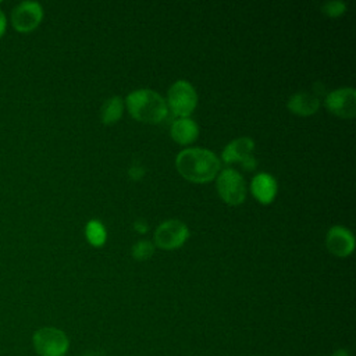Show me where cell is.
<instances>
[{
    "instance_id": "obj_21",
    "label": "cell",
    "mask_w": 356,
    "mask_h": 356,
    "mask_svg": "<svg viewBox=\"0 0 356 356\" xmlns=\"http://www.w3.org/2000/svg\"><path fill=\"white\" fill-rule=\"evenodd\" d=\"M331 356H349V353H348V350H345V349H338V350H335Z\"/></svg>"
},
{
    "instance_id": "obj_22",
    "label": "cell",
    "mask_w": 356,
    "mask_h": 356,
    "mask_svg": "<svg viewBox=\"0 0 356 356\" xmlns=\"http://www.w3.org/2000/svg\"><path fill=\"white\" fill-rule=\"evenodd\" d=\"M83 356H106L102 350H90L88 353H85Z\"/></svg>"
},
{
    "instance_id": "obj_4",
    "label": "cell",
    "mask_w": 356,
    "mask_h": 356,
    "mask_svg": "<svg viewBox=\"0 0 356 356\" xmlns=\"http://www.w3.org/2000/svg\"><path fill=\"white\" fill-rule=\"evenodd\" d=\"M168 104L171 110L181 117H188L196 106V92L186 81H177L168 89Z\"/></svg>"
},
{
    "instance_id": "obj_23",
    "label": "cell",
    "mask_w": 356,
    "mask_h": 356,
    "mask_svg": "<svg viewBox=\"0 0 356 356\" xmlns=\"http://www.w3.org/2000/svg\"><path fill=\"white\" fill-rule=\"evenodd\" d=\"M135 228H136L138 231H140V232H145V231L147 229L146 224H142V222H136V224H135Z\"/></svg>"
},
{
    "instance_id": "obj_7",
    "label": "cell",
    "mask_w": 356,
    "mask_h": 356,
    "mask_svg": "<svg viewBox=\"0 0 356 356\" xmlns=\"http://www.w3.org/2000/svg\"><path fill=\"white\" fill-rule=\"evenodd\" d=\"M43 8L36 1H22L14 7L11 13L13 26L18 32H31L33 31L42 21Z\"/></svg>"
},
{
    "instance_id": "obj_9",
    "label": "cell",
    "mask_w": 356,
    "mask_h": 356,
    "mask_svg": "<svg viewBox=\"0 0 356 356\" xmlns=\"http://www.w3.org/2000/svg\"><path fill=\"white\" fill-rule=\"evenodd\" d=\"M325 245L332 254L343 257V256H348L353 250L355 238H353V234L348 228L341 227V225H334L327 232Z\"/></svg>"
},
{
    "instance_id": "obj_3",
    "label": "cell",
    "mask_w": 356,
    "mask_h": 356,
    "mask_svg": "<svg viewBox=\"0 0 356 356\" xmlns=\"http://www.w3.org/2000/svg\"><path fill=\"white\" fill-rule=\"evenodd\" d=\"M33 348L40 356H63L70 341L65 332L56 327H42L33 334Z\"/></svg>"
},
{
    "instance_id": "obj_2",
    "label": "cell",
    "mask_w": 356,
    "mask_h": 356,
    "mask_svg": "<svg viewBox=\"0 0 356 356\" xmlns=\"http://www.w3.org/2000/svg\"><path fill=\"white\" fill-rule=\"evenodd\" d=\"M131 115L143 122H160L167 115L164 99L152 89H138L127 96Z\"/></svg>"
},
{
    "instance_id": "obj_19",
    "label": "cell",
    "mask_w": 356,
    "mask_h": 356,
    "mask_svg": "<svg viewBox=\"0 0 356 356\" xmlns=\"http://www.w3.org/2000/svg\"><path fill=\"white\" fill-rule=\"evenodd\" d=\"M143 172H145V171H143V168H140V167H138V165H135V167H131V168H129V175H131L132 178H135V179H138Z\"/></svg>"
},
{
    "instance_id": "obj_1",
    "label": "cell",
    "mask_w": 356,
    "mask_h": 356,
    "mask_svg": "<svg viewBox=\"0 0 356 356\" xmlns=\"http://www.w3.org/2000/svg\"><path fill=\"white\" fill-rule=\"evenodd\" d=\"M177 170L189 181L206 182L216 177L220 168V160L217 156L200 147H189L178 153L175 159Z\"/></svg>"
},
{
    "instance_id": "obj_10",
    "label": "cell",
    "mask_w": 356,
    "mask_h": 356,
    "mask_svg": "<svg viewBox=\"0 0 356 356\" xmlns=\"http://www.w3.org/2000/svg\"><path fill=\"white\" fill-rule=\"evenodd\" d=\"M252 192L261 203H270L277 193V181L267 172H259L252 179Z\"/></svg>"
},
{
    "instance_id": "obj_17",
    "label": "cell",
    "mask_w": 356,
    "mask_h": 356,
    "mask_svg": "<svg viewBox=\"0 0 356 356\" xmlns=\"http://www.w3.org/2000/svg\"><path fill=\"white\" fill-rule=\"evenodd\" d=\"M346 8V4L343 1H327L321 6V10L323 13H325L327 15H331V17H337L339 14H342Z\"/></svg>"
},
{
    "instance_id": "obj_13",
    "label": "cell",
    "mask_w": 356,
    "mask_h": 356,
    "mask_svg": "<svg viewBox=\"0 0 356 356\" xmlns=\"http://www.w3.org/2000/svg\"><path fill=\"white\" fill-rule=\"evenodd\" d=\"M170 132L174 140H177L178 143H189L196 139L199 128L192 118L181 117L172 122Z\"/></svg>"
},
{
    "instance_id": "obj_12",
    "label": "cell",
    "mask_w": 356,
    "mask_h": 356,
    "mask_svg": "<svg viewBox=\"0 0 356 356\" xmlns=\"http://www.w3.org/2000/svg\"><path fill=\"white\" fill-rule=\"evenodd\" d=\"M288 108L295 113V114H300V115H309L317 111L320 102L318 99L307 92H298L295 95H292L286 103Z\"/></svg>"
},
{
    "instance_id": "obj_15",
    "label": "cell",
    "mask_w": 356,
    "mask_h": 356,
    "mask_svg": "<svg viewBox=\"0 0 356 356\" xmlns=\"http://www.w3.org/2000/svg\"><path fill=\"white\" fill-rule=\"evenodd\" d=\"M86 238L95 246L103 245L106 241V229L103 224L97 220H90L86 224Z\"/></svg>"
},
{
    "instance_id": "obj_5",
    "label": "cell",
    "mask_w": 356,
    "mask_h": 356,
    "mask_svg": "<svg viewBox=\"0 0 356 356\" xmlns=\"http://www.w3.org/2000/svg\"><path fill=\"white\" fill-rule=\"evenodd\" d=\"M217 189L222 200L229 204H238L246 196L245 181L234 168H225L220 172L217 178Z\"/></svg>"
},
{
    "instance_id": "obj_20",
    "label": "cell",
    "mask_w": 356,
    "mask_h": 356,
    "mask_svg": "<svg viewBox=\"0 0 356 356\" xmlns=\"http://www.w3.org/2000/svg\"><path fill=\"white\" fill-rule=\"evenodd\" d=\"M6 26H7V19H6L4 13L0 10V38L3 36V33L6 31Z\"/></svg>"
},
{
    "instance_id": "obj_16",
    "label": "cell",
    "mask_w": 356,
    "mask_h": 356,
    "mask_svg": "<svg viewBox=\"0 0 356 356\" xmlns=\"http://www.w3.org/2000/svg\"><path fill=\"white\" fill-rule=\"evenodd\" d=\"M154 250V246L150 241H146V239H142V241H138L134 248H132V254L135 259H139V260H143V259H147L152 256Z\"/></svg>"
},
{
    "instance_id": "obj_6",
    "label": "cell",
    "mask_w": 356,
    "mask_h": 356,
    "mask_svg": "<svg viewBox=\"0 0 356 356\" xmlns=\"http://www.w3.org/2000/svg\"><path fill=\"white\" fill-rule=\"evenodd\" d=\"M189 235L188 227L179 220H165L154 231L153 239L159 248L174 249L181 246Z\"/></svg>"
},
{
    "instance_id": "obj_14",
    "label": "cell",
    "mask_w": 356,
    "mask_h": 356,
    "mask_svg": "<svg viewBox=\"0 0 356 356\" xmlns=\"http://www.w3.org/2000/svg\"><path fill=\"white\" fill-rule=\"evenodd\" d=\"M121 114H122V100L118 96L108 97L100 108V117L104 124L115 122L117 120H120Z\"/></svg>"
},
{
    "instance_id": "obj_18",
    "label": "cell",
    "mask_w": 356,
    "mask_h": 356,
    "mask_svg": "<svg viewBox=\"0 0 356 356\" xmlns=\"http://www.w3.org/2000/svg\"><path fill=\"white\" fill-rule=\"evenodd\" d=\"M241 163H242V164H243V167H246L248 170H252V168L256 165V160H254V157H253L252 154L246 156Z\"/></svg>"
},
{
    "instance_id": "obj_8",
    "label": "cell",
    "mask_w": 356,
    "mask_h": 356,
    "mask_svg": "<svg viewBox=\"0 0 356 356\" xmlns=\"http://www.w3.org/2000/svg\"><path fill=\"white\" fill-rule=\"evenodd\" d=\"M327 108L343 118H350L356 113V92L353 88H339L325 97Z\"/></svg>"
},
{
    "instance_id": "obj_11",
    "label": "cell",
    "mask_w": 356,
    "mask_h": 356,
    "mask_svg": "<svg viewBox=\"0 0 356 356\" xmlns=\"http://www.w3.org/2000/svg\"><path fill=\"white\" fill-rule=\"evenodd\" d=\"M254 147V143L250 138H238L231 140L222 150V160L225 163H234V161H242L246 156L252 154V150Z\"/></svg>"
}]
</instances>
